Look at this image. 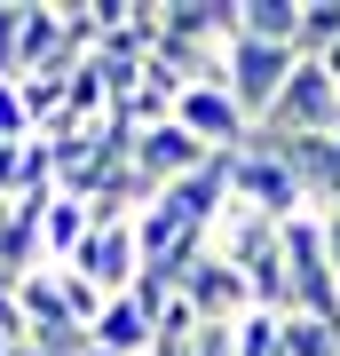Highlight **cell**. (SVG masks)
<instances>
[{
    "label": "cell",
    "instance_id": "6da1fadb",
    "mask_svg": "<svg viewBox=\"0 0 340 356\" xmlns=\"http://www.w3.org/2000/svg\"><path fill=\"white\" fill-rule=\"evenodd\" d=\"M293 64H301V48H269V40H229L222 48V88L238 95V111L261 127L269 111H277V95H285V79H293Z\"/></svg>",
    "mask_w": 340,
    "mask_h": 356
},
{
    "label": "cell",
    "instance_id": "7a4b0ae2",
    "mask_svg": "<svg viewBox=\"0 0 340 356\" xmlns=\"http://www.w3.org/2000/svg\"><path fill=\"white\" fill-rule=\"evenodd\" d=\"M229 198L245 206V214H269V222H301L309 214V198H301V182H293V166L277 151H245L229 159Z\"/></svg>",
    "mask_w": 340,
    "mask_h": 356
},
{
    "label": "cell",
    "instance_id": "3957f363",
    "mask_svg": "<svg viewBox=\"0 0 340 356\" xmlns=\"http://www.w3.org/2000/svg\"><path fill=\"white\" fill-rule=\"evenodd\" d=\"M175 119H182V127L198 135L214 159H238L245 143H253V119L238 111V95L222 88V72H214V79H190V88H182V103H175Z\"/></svg>",
    "mask_w": 340,
    "mask_h": 356
},
{
    "label": "cell",
    "instance_id": "277c9868",
    "mask_svg": "<svg viewBox=\"0 0 340 356\" xmlns=\"http://www.w3.org/2000/svg\"><path fill=\"white\" fill-rule=\"evenodd\" d=\"M261 127H269V135H340V88L325 79V64H316V56H301V64H293L277 111H269Z\"/></svg>",
    "mask_w": 340,
    "mask_h": 356
},
{
    "label": "cell",
    "instance_id": "5b68a950",
    "mask_svg": "<svg viewBox=\"0 0 340 356\" xmlns=\"http://www.w3.org/2000/svg\"><path fill=\"white\" fill-rule=\"evenodd\" d=\"M63 269H79L103 301H119V293H135L143 277V245H135V222H119V229H88V245H79Z\"/></svg>",
    "mask_w": 340,
    "mask_h": 356
},
{
    "label": "cell",
    "instance_id": "8992f818",
    "mask_svg": "<svg viewBox=\"0 0 340 356\" xmlns=\"http://www.w3.org/2000/svg\"><path fill=\"white\" fill-rule=\"evenodd\" d=\"M206 159H214V151H206V143L190 135L182 119H159V127H143V135H135V175L151 182V191H175V182H182V175H198Z\"/></svg>",
    "mask_w": 340,
    "mask_h": 356
},
{
    "label": "cell",
    "instance_id": "52a82bcc",
    "mask_svg": "<svg viewBox=\"0 0 340 356\" xmlns=\"http://www.w3.org/2000/svg\"><path fill=\"white\" fill-rule=\"evenodd\" d=\"M190 309H198V325H245L253 317V285H245V269H229L222 254H206L198 269H190Z\"/></svg>",
    "mask_w": 340,
    "mask_h": 356
},
{
    "label": "cell",
    "instance_id": "ba28073f",
    "mask_svg": "<svg viewBox=\"0 0 340 356\" xmlns=\"http://www.w3.org/2000/svg\"><path fill=\"white\" fill-rule=\"evenodd\" d=\"M88 332H95V348H111V356H151V348H159V325L143 317V301H135V293L103 301V317H95Z\"/></svg>",
    "mask_w": 340,
    "mask_h": 356
},
{
    "label": "cell",
    "instance_id": "9c48e42d",
    "mask_svg": "<svg viewBox=\"0 0 340 356\" xmlns=\"http://www.w3.org/2000/svg\"><path fill=\"white\" fill-rule=\"evenodd\" d=\"M238 32L269 48H301V0H238Z\"/></svg>",
    "mask_w": 340,
    "mask_h": 356
},
{
    "label": "cell",
    "instance_id": "30bf717a",
    "mask_svg": "<svg viewBox=\"0 0 340 356\" xmlns=\"http://www.w3.org/2000/svg\"><path fill=\"white\" fill-rule=\"evenodd\" d=\"M277 356H340V325L285 309V317H277Z\"/></svg>",
    "mask_w": 340,
    "mask_h": 356
},
{
    "label": "cell",
    "instance_id": "8fae6325",
    "mask_svg": "<svg viewBox=\"0 0 340 356\" xmlns=\"http://www.w3.org/2000/svg\"><path fill=\"white\" fill-rule=\"evenodd\" d=\"M340 48V0H301V56Z\"/></svg>",
    "mask_w": 340,
    "mask_h": 356
},
{
    "label": "cell",
    "instance_id": "7c38bea8",
    "mask_svg": "<svg viewBox=\"0 0 340 356\" xmlns=\"http://www.w3.org/2000/svg\"><path fill=\"white\" fill-rule=\"evenodd\" d=\"M32 135V111H24V88L0 79V143H24Z\"/></svg>",
    "mask_w": 340,
    "mask_h": 356
},
{
    "label": "cell",
    "instance_id": "4fadbf2b",
    "mask_svg": "<svg viewBox=\"0 0 340 356\" xmlns=\"http://www.w3.org/2000/svg\"><path fill=\"white\" fill-rule=\"evenodd\" d=\"M16 175H24V143H0V198H16Z\"/></svg>",
    "mask_w": 340,
    "mask_h": 356
},
{
    "label": "cell",
    "instance_id": "5bb4252c",
    "mask_svg": "<svg viewBox=\"0 0 340 356\" xmlns=\"http://www.w3.org/2000/svg\"><path fill=\"white\" fill-rule=\"evenodd\" d=\"M325 261H332V277H340V214H325Z\"/></svg>",
    "mask_w": 340,
    "mask_h": 356
}]
</instances>
